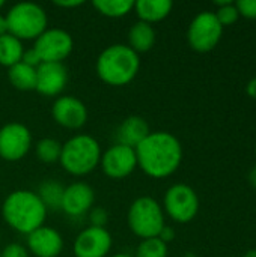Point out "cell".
<instances>
[{
    "instance_id": "1",
    "label": "cell",
    "mask_w": 256,
    "mask_h": 257,
    "mask_svg": "<svg viewBox=\"0 0 256 257\" xmlns=\"http://www.w3.org/2000/svg\"><path fill=\"white\" fill-rule=\"evenodd\" d=\"M134 151L137 167L154 179L169 178L178 170L183 161V146L180 140L167 131L149 133Z\"/></svg>"
},
{
    "instance_id": "2",
    "label": "cell",
    "mask_w": 256,
    "mask_h": 257,
    "mask_svg": "<svg viewBox=\"0 0 256 257\" xmlns=\"http://www.w3.org/2000/svg\"><path fill=\"white\" fill-rule=\"evenodd\" d=\"M47 211L39 196L30 190L9 193L2 205V215L6 224L23 235H29L44 226Z\"/></svg>"
},
{
    "instance_id": "3",
    "label": "cell",
    "mask_w": 256,
    "mask_h": 257,
    "mask_svg": "<svg viewBox=\"0 0 256 257\" xmlns=\"http://www.w3.org/2000/svg\"><path fill=\"white\" fill-rule=\"evenodd\" d=\"M95 68L101 81L119 87L136 78L140 68V57L128 45L113 44L100 53Z\"/></svg>"
},
{
    "instance_id": "4",
    "label": "cell",
    "mask_w": 256,
    "mask_h": 257,
    "mask_svg": "<svg viewBox=\"0 0 256 257\" xmlns=\"http://www.w3.org/2000/svg\"><path fill=\"white\" fill-rule=\"evenodd\" d=\"M101 155V148L92 136L78 134L62 145L59 161L69 175L84 176L98 167Z\"/></svg>"
},
{
    "instance_id": "5",
    "label": "cell",
    "mask_w": 256,
    "mask_h": 257,
    "mask_svg": "<svg viewBox=\"0 0 256 257\" xmlns=\"http://www.w3.org/2000/svg\"><path fill=\"white\" fill-rule=\"evenodd\" d=\"M8 33L20 41L36 39L47 30V12L42 6L32 2H21L14 5L5 15Z\"/></svg>"
},
{
    "instance_id": "6",
    "label": "cell",
    "mask_w": 256,
    "mask_h": 257,
    "mask_svg": "<svg viewBox=\"0 0 256 257\" xmlns=\"http://www.w3.org/2000/svg\"><path fill=\"white\" fill-rule=\"evenodd\" d=\"M127 221L130 230L142 239L157 238L166 226L161 205L148 196L139 197L130 205Z\"/></svg>"
},
{
    "instance_id": "7",
    "label": "cell",
    "mask_w": 256,
    "mask_h": 257,
    "mask_svg": "<svg viewBox=\"0 0 256 257\" xmlns=\"http://www.w3.org/2000/svg\"><path fill=\"white\" fill-rule=\"evenodd\" d=\"M164 212L177 223H190L199 211V197L196 191L186 184H175L167 188L163 200Z\"/></svg>"
},
{
    "instance_id": "8",
    "label": "cell",
    "mask_w": 256,
    "mask_h": 257,
    "mask_svg": "<svg viewBox=\"0 0 256 257\" xmlns=\"http://www.w3.org/2000/svg\"><path fill=\"white\" fill-rule=\"evenodd\" d=\"M223 33V27L214 12L204 11L198 14L189 26L187 41L198 53H208L216 48Z\"/></svg>"
},
{
    "instance_id": "9",
    "label": "cell",
    "mask_w": 256,
    "mask_h": 257,
    "mask_svg": "<svg viewBox=\"0 0 256 257\" xmlns=\"http://www.w3.org/2000/svg\"><path fill=\"white\" fill-rule=\"evenodd\" d=\"M33 50L42 63H62L74 50V39L66 30L47 29L35 39Z\"/></svg>"
},
{
    "instance_id": "10",
    "label": "cell",
    "mask_w": 256,
    "mask_h": 257,
    "mask_svg": "<svg viewBox=\"0 0 256 257\" xmlns=\"http://www.w3.org/2000/svg\"><path fill=\"white\" fill-rule=\"evenodd\" d=\"M32 146L29 128L20 122H11L0 128V157L5 161L23 160Z\"/></svg>"
},
{
    "instance_id": "11",
    "label": "cell",
    "mask_w": 256,
    "mask_h": 257,
    "mask_svg": "<svg viewBox=\"0 0 256 257\" xmlns=\"http://www.w3.org/2000/svg\"><path fill=\"white\" fill-rule=\"evenodd\" d=\"M101 169L110 179H124L137 167L136 151L124 145H113L101 155Z\"/></svg>"
},
{
    "instance_id": "12",
    "label": "cell",
    "mask_w": 256,
    "mask_h": 257,
    "mask_svg": "<svg viewBox=\"0 0 256 257\" xmlns=\"http://www.w3.org/2000/svg\"><path fill=\"white\" fill-rule=\"evenodd\" d=\"M112 235L103 227H88L74 241L75 257H106L112 248Z\"/></svg>"
},
{
    "instance_id": "13",
    "label": "cell",
    "mask_w": 256,
    "mask_h": 257,
    "mask_svg": "<svg viewBox=\"0 0 256 257\" xmlns=\"http://www.w3.org/2000/svg\"><path fill=\"white\" fill-rule=\"evenodd\" d=\"M53 119L68 130H80L88 120L86 105L75 96H59L51 107Z\"/></svg>"
},
{
    "instance_id": "14",
    "label": "cell",
    "mask_w": 256,
    "mask_h": 257,
    "mask_svg": "<svg viewBox=\"0 0 256 257\" xmlns=\"http://www.w3.org/2000/svg\"><path fill=\"white\" fill-rule=\"evenodd\" d=\"M63 248L62 235L48 226H41L27 235V250L36 257H57Z\"/></svg>"
},
{
    "instance_id": "15",
    "label": "cell",
    "mask_w": 256,
    "mask_h": 257,
    "mask_svg": "<svg viewBox=\"0 0 256 257\" xmlns=\"http://www.w3.org/2000/svg\"><path fill=\"white\" fill-rule=\"evenodd\" d=\"M94 202V190L84 182H74L63 190L60 209L69 217H80L92 208Z\"/></svg>"
},
{
    "instance_id": "16",
    "label": "cell",
    "mask_w": 256,
    "mask_h": 257,
    "mask_svg": "<svg viewBox=\"0 0 256 257\" xmlns=\"http://www.w3.org/2000/svg\"><path fill=\"white\" fill-rule=\"evenodd\" d=\"M68 72L63 63H41L36 68V86L44 96H57L66 86Z\"/></svg>"
},
{
    "instance_id": "17",
    "label": "cell",
    "mask_w": 256,
    "mask_h": 257,
    "mask_svg": "<svg viewBox=\"0 0 256 257\" xmlns=\"http://www.w3.org/2000/svg\"><path fill=\"white\" fill-rule=\"evenodd\" d=\"M149 125L143 117L128 116L116 130V140L118 145L136 149L149 136Z\"/></svg>"
},
{
    "instance_id": "18",
    "label": "cell",
    "mask_w": 256,
    "mask_h": 257,
    "mask_svg": "<svg viewBox=\"0 0 256 257\" xmlns=\"http://www.w3.org/2000/svg\"><path fill=\"white\" fill-rule=\"evenodd\" d=\"M174 8L170 0H139L134 2V11L139 17V21L154 24L164 20Z\"/></svg>"
},
{
    "instance_id": "19",
    "label": "cell",
    "mask_w": 256,
    "mask_h": 257,
    "mask_svg": "<svg viewBox=\"0 0 256 257\" xmlns=\"http://www.w3.org/2000/svg\"><path fill=\"white\" fill-rule=\"evenodd\" d=\"M155 30L151 24L137 21L130 27L128 32V47L137 54L149 51L155 44Z\"/></svg>"
},
{
    "instance_id": "20",
    "label": "cell",
    "mask_w": 256,
    "mask_h": 257,
    "mask_svg": "<svg viewBox=\"0 0 256 257\" xmlns=\"http://www.w3.org/2000/svg\"><path fill=\"white\" fill-rule=\"evenodd\" d=\"M9 83L18 90H35L36 86V68H32L23 62L8 69Z\"/></svg>"
},
{
    "instance_id": "21",
    "label": "cell",
    "mask_w": 256,
    "mask_h": 257,
    "mask_svg": "<svg viewBox=\"0 0 256 257\" xmlns=\"http://www.w3.org/2000/svg\"><path fill=\"white\" fill-rule=\"evenodd\" d=\"M24 48L20 39L6 33L0 36V65L6 66L8 69L21 62Z\"/></svg>"
},
{
    "instance_id": "22",
    "label": "cell",
    "mask_w": 256,
    "mask_h": 257,
    "mask_svg": "<svg viewBox=\"0 0 256 257\" xmlns=\"http://www.w3.org/2000/svg\"><path fill=\"white\" fill-rule=\"evenodd\" d=\"M92 5L101 15L109 18L125 17L134 9L133 0H95Z\"/></svg>"
},
{
    "instance_id": "23",
    "label": "cell",
    "mask_w": 256,
    "mask_h": 257,
    "mask_svg": "<svg viewBox=\"0 0 256 257\" xmlns=\"http://www.w3.org/2000/svg\"><path fill=\"white\" fill-rule=\"evenodd\" d=\"M63 187L56 182V181H45L39 185L38 190V196L41 199V202L45 205V208L48 209H60V203H62V196H63Z\"/></svg>"
},
{
    "instance_id": "24",
    "label": "cell",
    "mask_w": 256,
    "mask_h": 257,
    "mask_svg": "<svg viewBox=\"0 0 256 257\" xmlns=\"http://www.w3.org/2000/svg\"><path fill=\"white\" fill-rule=\"evenodd\" d=\"M36 157L42 163H56L60 160L62 154V143L56 139H42L36 143Z\"/></svg>"
},
{
    "instance_id": "25",
    "label": "cell",
    "mask_w": 256,
    "mask_h": 257,
    "mask_svg": "<svg viewBox=\"0 0 256 257\" xmlns=\"http://www.w3.org/2000/svg\"><path fill=\"white\" fill-rule=\"evenodd\" d=\"M134 257H167V244L158 238L142 239Z\"/></svg>"
},
{
    "instance_id": "26",
    "label": "cell",
    "mask_w": 256,
    "mask_h": 257,
    "mask_svg": "<svg viewBox=\"0 0 256 257\" xmlns=\"http://www.w3.org/2000/svg\"><path fill=\"white\" fill-rule=\"evenodd\" d=\"M217 6V12H214L216 18L222 24V27L231 26L238 20V11L235 8V2L232 0H223V2H214Z\"/></svg>"
},
{
    "instance_id": "27",
    "label": "cell",
    "mask_w": 256,
    "mask_h": 257,
    "mask_svg": "<svg viewBox=\"0 0 256 257\" xmlns=\"http://www.w3.org/2000/svg\"><path fill=\"white\" fill-rule=\"evenodd\" d=\"M235 8L238 15L249 20H256V0H238L235 2Z\"/></svg>"
},
{
    "instance_id": "28",
    "label": "cell",
    "mask_w": 256,
    "mask_h": 257,
    "mask_svg": "<svg viewBox=\"0 0 256 257\" xmlns=\"http://www.w3.org/2000/svg\"><path fill=\"white\" fill-rule=\"evenodd\" d=\"M89 220H91V226L106 229V224H107V221H109V214H107L106 209H103V208H94V209L91 211Z\"/></svg>"
},
{
    "instance_id": "29",
    "label": "cell",
    "mask_w": 256,
    "mask_h": 257,
    "mask_svg": "<svg viewBox=\"0 0 256 257\" xmlns=\"http://www.w3.org/2000/svg\"><path fill=\"white\" fill-rule=\"evenodd\" d=\"M29 251L26 250V247L20 245V244H9L3 248L2 257H29Z\"/></svg>"
},
{
    "instance_id": "30",
    "label": "cell",
    "mask_w": 256,
    "mask_h": 257,
    "mask_svg": "<svg viewBox=\"0 0 256 257\" xmlns=\"http://www.w3.org/2000/svg\"><path fill=\"white\" fill-rule=\"evenodd\" d=\"M21 62L23 63H26V65H29V66H32V68H38L42 62H41V59H39V56H38V53L33 50V48H30V50H24V53H23V57H21Z\"/></svg>"
},
{
    "instance_id": "31",
    "label": "cell",
    "mask_w": 256,
    "mask_h": 257,
    "mask_svg": "<svg viewBox=\"0 0 256 257\" xmlns=\"http://www.w3.org/2000/svg\"><path fill=\"white\" fill-rule=\"evenodd\" d=\"M157 238H158L160 241H163L164 244H169V242H172V241L175 239V230H174L172 227H169V226H164Z\"/></svg>"
},
{
    "instance_id": "32",
    "label": "cell",
    "mask_w": 256,
    "mask_h": 257,
    "mask_svg": "<svg viewBox=\"0 0 256 257\" xmlns=\"http://www.w3.org/2000/svg\"><path fill=\"white\" fill-rule=\"evenodd\" d=\"M54 5L59 8H77V6H81L83 2L81 0H62V2H54Z\"/></svg>"
},
{
    "instance_id": "33",
    "label": "cell",
    "mask_w": 256,
    "mask_h": 257,
    "mask_svg": "<svg viewBox=\"0 0 256 257\" xmlns=\"http://www.w3.org/2000/svg\"><path fill=\"white\" fill-rule=\"evenodd\" d=\"M246 93H247L252 99H256V77L255 78H252V80L247 83V86H246Z\"/></svg>"
},
{
    "instance_id": "34",
    "label": "cell",
    "mask_w": 256,
    "mask_h": 257,
    "mask_svg": "<svg viewBox=\"0 0 256 257\" xmlns=\"http://www.w3.org/2000/svg\"><path fill=\"white\" fill-rule=\"evenodd\" d=\"M8 33V24H6V18L5 15L0 14V36L6 35Z\"/></svg>"
},
{
    "instance_id": "35",
    "label": "cell",
    "mask_w": 256,
    "mask_h": 257,
    "mask_svg": "<svg viewBox=\"0 0 256 257\" xmlns=\"http://www.w3.org/2000/svg\"><path fill=\"white\" fill-rule=\"evenodd\" d=\"M247 179H249V184L256 188V164L252 167V170L249 172V176H247Z\"/></svg>"
},
{
    "instance_id": "36",
    "label": "cell",
    "mask_w": 256,
    "mask_h": 257,
    "mask_svg": "<svg viewBox=\"0 0 256 257\" xmlns=\"http://www.w3.org/2000/svg\"><path fill=\"white\" fill-rule=\"evenodd\" d=\"M243 257H256V248H253V250H249L246 254Z\"/></svg>"
},
{
    "instance_id": "37",
    "label": "cell",
    "mask_w": 256,
    "mask_h": 257,
    "mask_svg": "<svg viewBox=\"0 0 256 257\" xmlns=\"http://www.w3.org/2000/svg\"><path fill=\"white\" fill-rule=\"evenodd\" d=\"M112 257H133V256H130V254H125V253H119V254H115V256H112Z\"/></svg>"
},
{
    "instance_id": "38",
    "label": "cell",
    "mask_w": 256,
    "mask_h": 257,
    "mask_svg": "<svg viewBox=\"0 0 256 257\" xmlns=\"http://www.w3.org/2000/svg\"><path fill=\"white\" fill-rule=\"evenodd\" d=\"M3 6H5V2H3V0H0V9H2Z\"/></svg>"
},
{
    "instance_id": "39",
    "label": "cell",
    "mask_w": 256,
    "mask_h": 257,
    "mask_svg": "<svg viewBox=\"0 0 256 257\" xmlns=\"http://www.w3.org/2000/svg\"><path fill=\"white\" fill-rule=\"evenodd\" d=\"M255 155H256V145H255Z\"/></svg>"
}]
</instances>
